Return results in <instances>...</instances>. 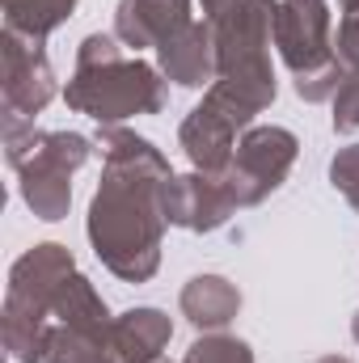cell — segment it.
<instances>
[{"instance_id":"cell-1","label":"cell","mask_w":359,"mask_h":363,"mask_svg":"<svg viewBox=\"0 0 359 363\" xmlns=\"http://www.w3.org/2000/svg\"><path fill=\"white\" fill-rule=\"evenodd\" d=\"M106 169L89 203V245L97 262L123 283H148L161 271V241H165V207L161 190L174 178L165 152L127 131V127H97L93 135Z\"/></svg>"},{"instance_id":"cell-2","label":"cell","mask_w":359,"mask_h":363,"mask_svg":"<svg viewBox=\"0 0 359 363\" xmlns=\"http://www.w3.org/2000/svg\"><path fill=\"white\" fill-rule=\"evenodd\" d=\"M275 9L279 0H203V21L216 43V81L207 89L241 110L250 123L275 101Z\"/></svg>"},{"instance_id":"cell-3","label":"cell","mask_w":359,"mask_h":363,"mask_svg":"<svg viewBox=\"0 0 359 363\" xmlns=\"http://www.w3.org/2000/svg\"><path fill=\"white\" fill-rule=\"evenodd\" d=\"M165 77L144 60H127L114 34H85L77 47V68L64 89V101L77 114H89L97 127H118L123 118L161 114Z\"/></svg>"},{"instance_id":"cell-4","label":"cell","mask_w":359,"mask_h":363,"mask_svg":"<svg viewBox=\"0 0 359 363\" xmlns=\"http://www.w3.org/2000/svg\"><path fill=\"white\" fill-rule=\"evenodd\" d=\"M68 274H77V258L68 245L60 241H38L34 250H26L4 287V313H0V330H4V351L17 363H43L47 355V338L55 325V296L68 283Z\"/></svg>"},{"instance_id":"cell-5","label":"cell","mask_w":359,"mask_h":363,"mask_svg":"<svg viewBox=\"0 0 359 363\" xmlns=\"http://www.w3.org/2000/svg\"><path fill=\"white\" fill-rule=\"evenodd\" d=\"M89 135L77 131H38L26 118H4V161L17 169L21 203L47 220L60 224L72 207V174L93 157Z\"/></svg>"},{"instance_id":"cell-6","label":"cell","mask_w":359,"mask_h":363,"mask_svg":"<svg viewBox=\"0 0 359 363\" xmlns=\"http://www.w3.org/2000/svg\"><path fill=\"white\" fill-rule=\"evenodd\" d=\"M275 51L292 72L296 97L317 106L330 101L347 68L334 55L330 34V4L326 0H279L275 9Z\"/></svg>"},{"instance_id":"cell-7","label":"cell","mask_w":359,"mask_h":363,"mask_svg":"<svg viewBox=\"0 0 359 363\" xmlns=\"http://www.w3.org/2000/svg\"><path fill=\"white\" fill-rule=\"evenodd\" d=\"M300 157V140L287 127H250L237 140V152L224 169V178L237 194V207H258L287 182Z\"/></svg>"},{"instance_id":"cell-8","label":"cell","mask_w":359,"mask_h":363,"mask_svg":"<svg viewBox=\"0 0 359 363\" xmlns=\"http://www.w3.org/2000/svg\"><path fill=\"white\" fill-rule=\"evenodd\" d=\"M60 93L55 68L43 51V43H30L21 34H0V97H4V118H26L43 114L51 97Z\"/></svg>"},{"instance_id":"cell-9","label":"cell","mask_w":359,"mask_h":363,"mask_svg":"<svg viewBox=\"0 0 359 363\" xmlns=\"http://www.w3.org/2000/svg\"><path fill=\"white\" fill-rule=\"evenodd\" d=\"M250 131V118L241 110H233L224 97L207 89L203 101L182 118L178 127V144L186 152V161L203 174H224L233 152H237V140Z\"/></svg>"},{"instance_id":"cell-10","label":"cell","mask_w":359,"mask_h":363,"mask_svg":"<svg viewBox=\"0 0 359 363\" xmlns=\"http://www.w3.org/2000/svg\"><path fill=\"white\" fill-rule=\"evenodd\" d=\"M161 207H165V220L174 228H186V233H216L241 211L228 178L203 174V169L174 174L161 190Z\"/></svg>"},{"instance_id":"cell-11","label":"cell","mask_w":359,"mask_h":363,"mask_svg":"<svg viewBox=\"0 0 359 363\" xmlns=\"http://www.w3.org/2000/svg\"><path fill=\"white\" fill-rule=\"evenodd\" d=\"M190 17V0H118L114 9V38L123 47H161L165 38H174L186 30Z\"/></svg>"},{"instance_id":"cell-12","label":"cell","mask_w":359,"mask_h":363,"mask_svg":"<svg viewBox=\"0 0 359 363\" xmlns=\"http://www.w3.org/2000/svg\"><path fill=\"white\" fill-rule=\"evenodd\" d=\"M157 68L165 81H174L178 89H203L216 81V43H211V26L207 21H190L174 38H165L157 47Z\"/></svg>"},{"instance_id":"cell-13","label":"cell","mask_w":359,"mask_h":363,"mask_svg":"<svg viewBox=\"0 0 359 363\" xmlns=\"http://www.w3.org/2000/svg\"><path fill=\"white\" fill-rule=\"evenodd\" d=\"M174 338V321L161 308H127L110 325V355L114 363H157Z\"/></svg>"},{"instance_id":"cell-14","label":"cell","mask_w":359,"mask_h":363,"mask_svg":"<svg viewBox=\"0 0 359 363\" xmlns=\"http://www.w3.org/2000/svg\"><path fill=\"white\" fill-rule=\"evenodd\" d=\"M178 304H182V317H186L194 330L220 334V330H228V325L237 321V313H241V291H237V283H228L224 274H194V279L182 287Z\"/></svg>"},{"instance_id":"cell-15","label":"cell","mask_w":359,"mask_h":363,"mask_svg":"<svg viewBox=\"0 0 359 363\" xmlns=\"http://www.w3.org/2000/svg\"><path fill=\"white\" fill-rule=\"evenodd\" d=\"M4 4V30L21 34L30 43H47L72 13L81 0H0Z\"/></svg>"},{"instance_id":"cell-16","label":"cell","mask_w":359,"mask_h":363,"mask_svg":"<svg viewBox=\"0 0 359 363\" xmlns=\"http://www.w3.org/2000/svg\"><path fill=\"white\" fill-rule=\"evenodd\" d=\"M43 363H114V355H110V334L72 330V325H51Z\"/></svg>"},{"instance_id":"cell-17","label":"cell","mask_w":359,"mask_h":363,"mask_svg":"<svg viewBox=\"0 0 359 363\" xmlns=\"http://www.w3.org/2000/svg\"><path fill=\"white\" fill-rule=\"evenodd\" d=\"M182 363H254V351L245 338H233V334H203L190 342L186 359Z\"/></svg>"},{"instance_id":"cell-18","label":"cell","mask_w":359,"mask_h":363,"mask_svg":"<svg viewBox=\"0 0 359 363\" xmlns=\"http://www.w3.org/2000/svg\"><path fill=\"white\" fill-rule=\"evenodd\" d=\"M330 186L359 211V144H347L330 161Z\"/></svg>"},{"instance_id":"cell-19","label":"cell","mask_w":359,"mask_h":363,"mask_svg":"<svg viewBox=\"0 0 359 363\" xmlns=\"http://www.w3.org/2000/svg\"><path fill=\"white\" fill-rule=\"evenodd\" d=\"M334 131L338 135L359 131V72H347L334 93Z\"/></svg>"},{"instance_id":"cell-20","label":"cell","mask_w":359,"mask_h":363,"mask_svg":"<svg viewBox=\"0 0 359 363\" xmlns=\"http://www.w3.org/2000/svg\"><path fill=\"white\" fill-rule=\"evenodd\" d=\"M334 55L347 72H359V9H343L338 34H334Z\"/></svg>"},{"instance_id":"cell-21","label":"cell","mask_w":359,"mask_h":363,"mask_svg":"<svg viewBox=\"0 0 359 363\" xmlns=\"http://www.w3.org/2000/svg\"><path fill=\"white\" fill-rule=\"evenodd\" d=\"M313 363H351L347 355H326V359H313Z\"/></svg>"},{"instance_id":"cell-22","label":"cell","mask_w":359,"mask_h":363,"mask_svg":"<svg viewBox=\"0 0 359 363\" xmlns=\"http://www.w3.org/2000/svg\"><path fill=\"white\" fill-rule=\"evenodd\" d=\"M351 338H355V342H359V313H355V317H351Z\"/></svg>"},{"instance_id":"cell-23","label":"cell","mask_w":359,"mask_h":363,"mask_svg":"<svg viewBox=\"0 0 359 363\" xmlns=\"http://www.w3.org/2000/svg\"><path fill=\"white\" fill-rule=\"evenodd\" d=\"M157 363H174V359H165V355H161V359H157Z\"/></svg>"}]
</instances>
